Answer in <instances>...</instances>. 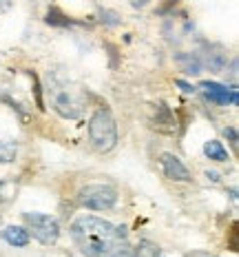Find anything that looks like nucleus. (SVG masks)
Segmentation results:
<instances>
[{
  "mask_svg": "<svg viewBox=\"0 0 239 257\" xmlns=\"http://www.w3.org/2000/svg\"><path fill=\"white\" fill-rule=\"evenodd\" d=\"M71 237L80 253L87 257H131L133 248L126 239V228L115 226L102 217L82 215L71 224Z\"/></svg>",
  "mask_w": 239,
  "mask_h": 257,
  "instance_id": "nucleus-1",
  "label": "nucleus"
},
{
  "mask_svg": "<svg viewBox=\"0 0 239 257\" xmlns=\"http://www.w3.org/2000/svg\"><path fill=\"white\" fill-rule=\"evenodd\" d=\"M47 93L51 98V109L56 111L60 117L65 120H78L84 111V102H82V95L78 91L69 89V84L65 80L56 78L49 73V82H47Z\"/></svg>",
  "mask_w": 239,
  "mask_h": 257,
  "instance_id": "nucleus-2",
  "label": "nucleus"
},
{
  "mask_svg": "<svg viewBox=\"0 0 239 257\" xmlns=\"http://www.w3.org/2000/svg\"><path fill=\"white\" fill-rule=\"evenodd\" d=\"M89 140L102 153L111 151L118 144V124H115L111 109H106V106L95 109V113L89 120Z\"/></svg>",
  "mask_w": 239,
  "mask_h": 257,
  "instance_id": "nucleus-3",
  "label": "nucleus"
},
{
  "mask_svg": "<svg viewBox=\"0 0 239 257\" xmlns=\"http://www.w3.org/2000/svg\"><path fill=\"white\" fill-rule=\"evenodd\" d=\"M78 202L89 211H109L118 202V191L109 184H89L80 189Z\"/></svg>",
  "mask_w": 239,
  "mask_h": 257,
  "instance_id": "nucleus-4",
  "label": "nucleus"
},
{
  "mask_svg": "<svg viewBox=\"0 0 239 257\" xmlns=\"http://www.w3.org/2000/svg\"><path fill=\"white\" fill-rule=\"evenodd\" d=\"M23 219L27 224V231L34 235L40 244L51 246L60 237V224L56 217L45 215V213H23Z\"/></svg>",
  "mask_w": 239,
  "mask_h": 257,
  "instance_id": "nucleus-5",
  "label": "nucleus"
},
{
  "mask_svg": "<svg viewBox=\"0 0 239 257\" xmlns=\"http://www.w3.org/2000/svg\"><path fill=\"white\" fill-rule=\"evenodd\" d=\"M199 89L201 93H204L206 100H210L212 104H219V106H228L237 104L239 100V93H237V87L232 84V87H228V84H219V82H212V80H204V82H199Z\"/></svg>",
  "mask_w": 239,
  "mask_h": 257,
  "instance_id": "nucleus-6",
  "label": "nucleus"
},
{
  "mask_svg": "<svg viewBox=\"0 0 239 257\" xmlns=\"http://www.w3.org/2000/svg\"><path fill=\"white\" fill-rule=\"evenodd\" d=\"M159 164H162L164 175H166L168 180H173V182H190L193 180L188 167H186L175 153H162L159 155Z\"/></svg>",
  "mask_w": 239,
  "mask_h": 257,
  "instance_id": "nucleus-7",
  "label": "nucleus"
},
{
  "mask_svg": "<svg viewBox=\"0 0 239 257\" xmlns=\"http://www.w3.org/2000/svg\"><path fill=\"white\" fill-rule=\"evenodd\" d=\"M199 60H201V67L210 69L212 73H221L226 69L228 56L219 45H206L204 51H199Z\"/></svg>",
  "mask_w": 239,
  "mask_h": 257,
  "instance_id": "nucleus-8",
  "label": "nucleus"
},
{
  "mask_svg": "<svg viewBox=\"0 0 239 257\" xmlns=\"http://www.w3.org/2000/svg\"><path fill=\"white\" fill-rule=\"evenodd\" d=\"M175 62H177V67L182 69L186 76H199L201 69H204L199 60V53H193V51L175 53Z\"/></svg>",
  "mask_w": 239,
  "mask_h": 257,
  "instance_id": "nucleus-9",
  "label": "nucleus"
},
{
  "mask_svg": "<svg viewBox=\"0 0 239 257\" xmlns=\"http://www.w3.org/2000/svg\"><path fill=\"white\" fill-rule=\"evenodd\" d=\"M45 23L51 25V27H60V29H67V27H73V25H84V23H80V20H73L71 16H67L60 7H49L47 9Z\"/></svg>",
  "mask_w": 239,
  "mask_h": 257,
  "instance_id": "nucleus-10",
  "label": "nucleus"
},
{
  "mask_svg": "<svg viewBox=\"0 0 239 257\" xmlns=\"http://www.w3.org/2000/svg\"><path fill=\"white\" fill-rule=\"evenodd\" d=\"M3 239L9 246H16V248H25L29 244V231L23 226H7L3 231Z\"/></svg>",
  "mask_w": 239,
  "mask_h": 257,
  "instance_id": "nucleus-11",
  "label": "nucleus"
},
{
  "mask_svg": "<svg viewBox=\"0 0 239 257\" xmlns=\"http://www.w3.org/2000/svg\"><path fill=\"white\" fill-rule=\"evenodd\" d=\"M175 115H173V111L168 109L164 102H159L157 104V113H155V126L159 128V131H164V133H173L175 131Z\"/></svg>",
  "mask_w": 239,
  "mask_h": 257,
  "instance_id": "nucleus-12",
  "label": "nucleus"
},
{
  "mask_svg": "<svg viewBox=\"0 0 239 257\" xmlns=\"http://www.w3.org/2000/svg\"><path fill=\"white\" fill-rule=\"evenodd\" d=\"M204 155L208 160H215V162H228L230 160V155H228L226 147L221 144L219 140H208L204 142Z\"/></svg>",
  "mask_w": 239,
  "mask_h": 257,
  "instance_id": "nucleus-13",
  "label": "nucleus"
},
{
  "mask_svg": "<svg viewBox=\"0 0 239 257\" xmlns=\"http://www.w3.org/2000/svg\"><path fill=\"white\" fill-rule=\"evenodd\" d=\"M131 257H162V248L151 239H140V244L133 248Z\"/></svg>",
  "mask_w": 239,
  "mask_h": 257,
  "instance_id": "nucleus-14",
  "label": "nucleus"
},
{
  "mask_svg": "<svg viewBox=\"0 0 239 257\" xmlns=\"http://www.w3.org/2000/svg\"><path fill=\"white\" fill-rule=\"evenodd\" d=\"M16 153H18V144L9 138H0V164H9L16 160Z\"/></svg>",
  "mask_w": 239,
  "mask_h": 257,
  "instance_id": "nucleus-15",
  "label": "nucleus"
},
{
  "mask_svg": "<svg viewBox=\"0 0 239 257\" xmlns=\"http://www.w3.org/2000/svg\"><path fill=\"white\" fill-rule=\"evenodd\" d=\"M98 20L102 23L104 27H118L122 23V16L113 9H106V7H100L98 9Z\"/></svg>",
  "mask_w": 239,
  "mask_h": 257,
  "instance_id": "nucleus-16",
  "label": "nucleus"
},
{
  "mask_svg": "<svg viewBox=\"0 0 239 257\" xmlns=\"http://www.w3.org/2000/svg\"><path fill=\"white\" fill-rule=\"evenodd\" d=\"M29 73V78H31V82H34V98H36V106H38V111H45L47 106H45V100H42V87H40V80H38V76H36L34 71H27Z\"/></svg>",
  "mask_w": 239,
  "mask_h": 257,
  "instance_id": "nucleus-17",
  "label": "nucleus"
},
{
  "mask_svg": "<svg viewBox=\"0 0 239 257\" xmlns=\"http://www.w3.org/2000/svg\"><path fill=\"white\" fill-rule=\"evenodd\" d=\"M175 87H179V89H182V93H195V91H197V87H193V84H190V82H186V80H182V78H177V80H175Z\"/></svg>",
  "mask_w": 239,
  "mask_h": 257,
  "instance_id": "nucleus-18",
  "label": "nucleus"
},
{
  "mask_svg": "<svg viewBox=\"0 0 239 257\" xmlns=\"http://www.w3.org/2000/svg\"><path fill=\"white\" fill-rule=\"evenodd\" d=\"M224 136L228 138V140H230L232 147H237L239 138H237V128H235V126H226V128H224Z\"/></svg>",
  "mask_w": 239,
  "mask_h": 257,
  "instance_id": "nucleus-19",
  "label": "nucleus"
},
{
  "mask_svg": "<svg viewBox=\"0 0 239 257\" xmlns=\"http://www.w3.org/2000/svg\"><path fill=\"white\" fill-rule=\"evenodd\" d=\"M230 80H232V82L237 80V58H232V60H230Z\"/></svg>",
  "mask_w": 239,
  "mask_h": 257,
  "instance_id": "nucleus-20",
  "label": "nucleus"
},
{
  "mask_svg": "<svg viewBox=\"0 0 239 257\" xmlns=\"http://www.w3.org/2000/svg\"><path fill=\"white\" fill-rule=\"evenodd\" d=\"M148 3H151V0H131V5H133V7H135V9H142V7H146Z\"/></svg>",
  "mask_w": 239,
  "mask_h": 257,
  "instance_id": "nucleus-21",
  "label": "nucleus"
},
{
  "mask_svg": "<svg viewBox=\"0 0 239 257\" xmlns=\"http://www.w3.org/2000/svg\"><path fill=\"white\" fill-rule=\"evenodd\" d=\"M206 178L212 180V182H219V173H215V171H206Z\"/></svg>",
  "mask_w": 239,
  "mask_h": 257,
  "instance_id": "nucleus-22",
  "label": "nucleus"
},
{
  "mask_svg": "<svg viewBox=\"0 0 239 257\" xmlns=\"http://www.w3.org/2000/svg\"><path fill=\"white\" fill-rule=\"evenodd\" d=\"M3 189H5V182L0 180V200H3Z\"/></svg>",
  "mask_w": 239,
  "mask_h": 257,
  "instance_id": "nucleus-23",
  "label": "nucleus"
},
{
  "mask_svg": "<svg viewBox=\"0 0 239 257\" xmlns=\"http://www.w3.org/2000/svg\"><path fill=\"white\" fill-rule=\"evenodd\" d=\"M168 257H182V255H168Z\"/></svg>",
  "mask_w": 239,
  "mask_h": 257,
  "instance_id": "nucleus-24",
  "label": "nucleus"
}]
</instances>
